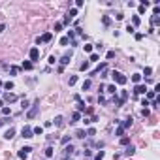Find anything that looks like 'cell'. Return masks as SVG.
Masks as SVG:
<instances>
[{
  "instance_id": "cell-1",
  "label": "cell",
  "mask_w": 160,
  "mask_h": 160,
  "mask_svg": "<svg viewBox=\"0 0 160 160\" xmlns=\"http://www.w3.org/2000/svg\"><path fill=\"white\" fill-rule=\"evenodd\" d=\"M111 77H113V81H115V83H119V85H124V83H126V75H123V73L121 72H111Z\"/></svg>"
},
{
  "instance_id": "cell-2",
  "label": "cell",
  "mask_w": 160,
  "mask_h": 160,
  "mask_svg": "<svg viewBox=\"0 0 160 160\" xmlns=\"http://www.w3.org/2000/svg\"><path fill=\"white\" fill-rule=\"evenodd\" d=\"M38 111H40V100H36V104H34V106H32V109L27 113V117H28V119H34V117L38 115Z\"/></svg>"
},
{
  "instance_id": "cell-3",
  "label": "cell",
  "mask_w": 160,
  "mask_h": 160,
  "mask_svg": "<svg viewBox=\"0 0 160 160\" xmlns=\"http://www.w3.org/2000/svg\"><path fill=\"white\" fill-rule=\"evenodd\" d=\"M51 38H53V34H51V32H45L44 36H40V38L36 40V42H38V44H47V42H51Z\"/></svg>"
},
{
  "instance_id": "cell-4",
  "label": "cell",
  "mask_w": 160,
  "mask_h": 160,
  "mask_svg": "<svg viewBox=\"0 0 160 160\" xmlns=\"http://www.w3.org/2000/svg\"><path fill=\"white\" fill-rule=\"evenodd\" d=\"M38 58H40V49H38V47H32V49H30V62H36Z\"/></svg>"
},
{
  "instance_id": "cell-5",
  "label": "cell",
  "mask_w": 160,
  "mask_h": 160,
  "mask_svg": "<svg viewBox=\"0 0 160 160\" xmlns=\"http://www.w3.org/2000/svg\"><path fill=\"white\" fill-rule=\"evenodd\" d=\"M21 136L23 138H32V136H34V134H32V128H30V126H23V130H21Z\"/></svg>"
},
{
  "instance_id": "cell-6",
  "label": "cell",
  "mask_w": 160,
  "mask_h": 160,
  "mask_svg": "<svg viewBox=\"0 0 160 160\" xmlns=\"http://www.w3.org/2000/svg\"><path fill=\"white\" fill-rule=\"evenodd\" d=\"M106 68H107V62H100V64L96 66V70H92V72H90V75H96V73L104 72V70H106Z\"/></svg>"
},
{
  "instance_id": "cell-7",
  "label": "cell",
  "mask_w": 160,
  "mask_h": 160,
  "mask_svg": "<svg viewBox=\"0 0 160 160\" xmlns=\"http://www.w3.org/2000/svg\"><path fill=\"white\" fill-rule=\"evenodd\" d=\"M30 151H32V147H23L21 151H19V158H23V160H25L27 156H28V153H30Z\"/></svg>"
},
{
  "instance_id": "cell-8",
  "label": "cell",
  "mask_w": 160,
  "mask_h": 160,
  "mask_svg": "<svg viewBox=\"0 0 160 160\" xmlns=\"http://www.w3.org/2000/svg\"><path fill=\"white\" fill-rule=\"evenodd\" d=\"M70 60H72V51H68V53L64 55V57L60 58V64H62V66H66V64H70Z\"/></svg>"
},
{
  "instance_id": "cell-9",
  "label": "cell",
  "mask_w": 160,
  "mask_h": 160,
  "mask_svg": "<svg viewBox=\"0 0 160 160\" xmlns=\"http://www.w3.org/2000/svg\"><path fill=\"white\" fill-rule=\"evenodd\" d=\"M134 92H136V94H145V92H147V87H145V85H141V83H138L136 89H134Z\"/></svg>"
},
{
  "instance_id": "cell-10",
  "label": "cell",
  "mask_w": 160,
  "mask_h": 160,
  "mask_svg": "<svg viewBox=\"0 0 160 160\" xmlns=\"http://www.w3.org/2000/svg\"><path fill=\"white\" fill-rule=\"evenodd\" d=\"M4 100H6V102H15V100H17V94H13V92H6V94H4Z\"/></svg>"
},
{
  "instance_id": "cell-11",
  "label": "cell",
  "mask_w": 160,
  "mask_h": 160,
  "mask_svg": "<svg viewBox=\"0 0 160 160\" xmlns=\"http://www.w3.org/2000/svg\"><path fill=\"white\" fill-rule=\"evenodd\" d=\"M130 126H132V119H130V117H128V119H124L123 123H121V128H123V130L130 128Z\"/></svg>"
},
{
  "instance_id": "cell-12",
  "label": "cell",
  "mask_w": 160,
  "mask_h": 160,
  "mask_svg": "<svg viewBox=\"0 0 160 160\" xmlns=\"http://www.w3.org/2000/svg\"><path fill=\"white\" fill-rule=\"evenodd\" d=\"M134 153H136V147H134V145H126V151H124V154H126V156H132Z\"/></svg>"
},
{
  "instance_id": "cell-13",
  "label": "cell",
  "mask_w": 160,
  "mask_h": 160,
  "mask_svg": "<svg viewBox=\"0 0 160 160\" xmlns=\"http://www.w3.org/2000/svg\"><path fill=\"white\" fill-rule=\"evenodd\" d=\"M15 136V128H9V130H6V134H4V139H11Z\"/></svg>"
},
{
  "instance_id": "cell-14",
  "label": "cell",
  "mask_w": 160,
  "mask_h": 160,
  "mask_svg": "<svg viewBox=\"0 0 160 160\" xmlns=\"http://www.w3.org/2000/svg\"><path fill=\"white\" fill-rule=\"evenodd\" d=\"M126 100H128V92H126V90H121V98H119V102H121V106H123V104L126 102Z\"/></svg>"
},
{
  "instance_id": "cell-15",
  "label": "cell",
  "mask_w": 160,
  "mask_h": 160,
  "mask_svg": "<svg viewBox=\"0 0 160 160\" xmlns=\"http://www.w3.org/2000/svg\"><path fill=\"white\" fill-rule=\"evenodd\" d=\"M32 134H36V136H42V134H44V128H42V126H34V128H32Z\"/></svg>"
},
{
  "instance_id": "cell-16",
  "label": "cell",
  "mask_w": 160,
  "mask_h": 160,
  "mask_svg": "<svg viewBox=\"0 0 160 160\" xmlns=\"http://www.w3.org/2000/svg\"><path fill=\"white\" fill-rule=\"evenodd\" d=\"M104 90H106V92H109V94H115V92H117V87H115V85H109V87H106Z\"/></svg>"
},
{
  "instance_id": "cell-17",
  "label": "cell",
  "mask_w": 160,
  "mask_h": 160,
  "mask_svg": "<svg viewBox=\"0 0 160 160\" xmlns=\"http://www.w3.org/2000/svg\"><path fill=\"white\" fill-rule=\"evenodd\" d=\"M73 153V147L72 145H64V156H68V154Z\"/></svg>"
},
{
  "instance_id": "cell-18",
  "label": "cell",
  "mask_w": 160,
  "mask_h": 160,
  "mask_svg": "<svg viewBox=\"0 0 160 160\" xmlns=\"http://www.w3.org/2000/svg\"><path fill=\"white\" fill-rule=\"evenodd\" d=\"M23 70H32V62L30 60H23Z\"/></svg>"
},
{
  "instance_id": "cell-19",
  "label": "cell",
  "mask_w": 160,
  "mask_h": 160,
  "mask_svg": "<svg viewBox=\"0 0 160 160\" xmlns=\"http://www.w3.org/2000/svg\"><path fill=\"white\" fill-rule=\"evenodd\" d=\"M90 87H92V83H90V79H87V81H83V87L81 89H83V90H89Z\"/></svg>"
},
{
  "instance_id": "cell-20",
  "label": "cell",
  "mask_w": 160,
  "mask_h": 160,
  "mask_svg": "<svg viewBox=\"0 0 160 160\" xmlns=\"http://www.w3.org/2000/svg\"><path fill=\"white\" fill-rule=\"evenodd\" d=\"M81 111H85V102H83V100L77 102V113H81Z\"/></svg>"
},
{
  "instance_id": "cell-21",
  "label": "cell",
  "mask_w": 160,
  "mask_h": 160,
  "mask_svg": "<svg viewBox=\"0 0 160 160\" xmlns=\"http://www.w3.org/2000/svg\"><path fill=\"white\" fill-rule=\"evenodd\" d=\"M132 81H134V83L138 85L139 81H141V73H134V75H132Z\"/></svg>"
},
{
  "instance_id": "cell-22",
  "label": "cell",
  "mask_w": 160,
  "mask_h": 160,
  "mask_svg": "<svg viewBox=\"0 0 160 160\" xmlns=\"http://www.w3.org/2000/svg\"><path fill=\"white\" fill-rule=\"evenodd\" d=\"M75 138H81V139H85V138H87L85 130H77V132H75Z\"/></svg>"
},
{
  "instance_id": "cell-23",
  "label": "cell",
  "mask_w": 160,
  "mask_h": 160,
  "mask_svg": "<svg viewBox=\"0 0 160 160\" xmlns=\"http://www.w3.org/2000/svg\"><path fill=\"white\" fill-rule=\"evenodd\" d=\"M145 94H147V100H154V98H156V92H154V90H149Z\"/></svg>"
},
{
  "instance_id": "cell-24",
  "label": "cell",
  "mask_w": 160,
  "mask_h": 160,
  "mask_svg": "<svg viewBox=\"0 0 160 160\" xmlns=\"http://www.w3.org/2000/svg\"><path fill=\"white\" fill-rule=\"evenodd\" d=\"M138 25H139V17H138V15H134V17H132V27L136 28Z\"/></svg>"
},
{
  "instance_id": "cell-25",
  "label": "cell",
  "mask_w": 160,
  "mask_h": 160,
  "mask_svg": "<svg viewBox=\"0 0 160 160\" xmlns=\"http://www.w3.org/2000/svg\"><path fill=\"white\" fill-rule=\"evenodd\" d=\"M75 83H77V75H72V77L68 79V85L72 87V85H75Z\"/></svg>"
},
{
  "instance_id": "cell-26",
  "label": "cell",
  "mask_w": 160,
  "mask_h": 160,
  "mask_svg": "<svg viewBox=\"0 0 160 160\" xmlns=\"http://www.w3.org/2000/svg\"><path fill=\"white\" fill-rule=\"evenodd\" d=\"M4 89H6V90H11V89H13V81H6V83H4Z\"/></svg>"
},
{
  "instance_id": "cell-27",
  "label": "cell",
  "mask_w": 160,
  "mask_h": 160,
  "mask_svg": "<svg viewBox=\"0 0 160 160\" xmlns=\"http://www.w3.org/2000/svg\"><path fill=\"white\" fill-rule=\"evenodd\" d=\"M102 23L106 25V27H109V25H111V19H109L107 15H104V17H102Z\"/></svg>"
},
{
  "instance_id": "cell-28",
  "label": "cell",
  "mask_w": 160,
  "mask_h": 160,
  "mask_svg": "<svg viewBox=\"0 0 160 160\" xmlns=\"http://www.w3.org/2000/svg\"><path fill=\"white\" fill-rule=\"evenodd\" d=\"M45 156H47V158L53 156V147H47V149H45Z\"/></svg>"
},
{
  "instance_id": "cell-29",
  "label": "cell",
  "mask_w": 160,
  "mask_h": 160,
  "mask_svg": "<svg viewBox=\"0 0 160 160\" xmlns=\"http://www.w3.org/2000/svg\"><path fill=\"white\" fill-rule=\"evenodd\" d=\"M62 121H64V119H62L60 115H58V117H55V124H57V126H62Z\"/></svg>"
},
{
  "instance_id": "cell-30",
  "label": "cell",
  "mask_w": 160,
  "mask_h": 160,
  "mask_svg": "<svg viewBox=\"0 0 160 160\" xmlns=\"http://www.w3.org/2000/svg\"><path fill=\"white\" fill-rule=\"evenodd\" d=\"M72 119H73L72 123H77V121H79V119H81V113H77V111H75V113H73V115H72Z\"/></svg>"
},
{
  "instance_id": "cell-31",
  "label": "cell",
  "mask_w": 160,
  "mask_h": 160,
  "mask_svg": "<svg viewBox=\"0 0 160 160\" xmlns=\"http://www.w3.org/2000/svg\"><path fill=\"white\" fill-rule=\"evenodd\" d=\"M83 49H85V53H92V45H90V44H85V45H83Z\"/></svg>"
},
{
  "instance_id": "cell-32",
  "label": "cell",
  "mask_w": 160,
  "mask_h": 160,
  "mask_svg": "<svg viewBox=\"0 0 160 160\" xmlns=\"http://www.w3.org/2000/svg\"><path fill=\"white\" fill-rule=\"evenodd\" d=\"M94 134H96V130H94V128H89V130H87V138H92Z\"/></svg>"
},
{
  "instance_id": "cell-33",
  "label": "cell",
  "mask_w": 160,
  "mask_h": 160,
  "mask_svg": "<svg viewBox=\"0 0 160 160\" xmlns=\"http://www.w3.org/2000/svg\"><path fill=\"white\" fill-rule=\"evenodd\" d=\"M156 25H160V19L158 15H153V27H156Z\"/></svg>"
},
{
  "instance_id": "cell-34",
  "label": "cell",
  "mask_w": 160,
  "mask_h": 160,
  "mask_svg": "<svg viewBox=\"0 0 160 160\" xmlns=\"http://www.w3.org/2000/svg\"><path fill=\"white\" fill-rule=\"evenodd\" d=\"M73 15H77V9H75V8H73V9H70V11H68V17H70V19H72Z\"/></svg>"
},
{
  "instance_id": "cell-35",
  "label": "cell",
  "mask_w": 160,
  "mask_h": 160,
  "mask_svg": "<svg viewBox=\"0 0 160 160\" xmlns=\"http://www.w3.org/2000/svg\"><path fill=\"white\" fill-rule=\"evenodd\" d=\"M62 30V23H55V32H60Z\"/></svg>"
},
{
  "instance_id": "cell-36",
  "label": "cell",
  "mask_w": 160,
  "mask_h": 160,
  "mask_svg": "<svg viewBox=\"0 0 160 160\" xmlns=\"http://www.w3.org/2000/svg\"><path fill=\"white\" fill-rule=\"evenodd\" d=\"M17 72H19V68H15V66L9 68V73H11V75H17Z\"/></svg>"
},
{
  "instance_id": "cell-37",
  "label": "cell",
  "mask_w": 160,
  "mask_h": 160,
  "mask_svg": "<svg viewBox=\"0 0 160 160\" xmlns=\"http://www.w3.org/2000/svg\"><path fill=\"white\" fill-rule=\"evenodd\" d=\"M60 143H62V145H68V143H70V136H64V138H62V141H60Z\"/></svg>"
},
{
  "instance_id": "cell-38",
  "label": "cell",
  "mask_w": 160,
  "mask_h": 160,
  "mask_svg": "<svg viewBox=\"0 0 160 160\" xmlns=\"http://www.w3.org/2000/svg\"><path fill=\"white\" fill-rule=\"evenodd\" d=\"M113 57H115V51H107V55H106V58H107V60H111Z\"/></svg>"
},
{
  "instance_id": "cell-39",
  "label": "cell",
  "mask_w": 160,
  "mask_h": 160,
  "mask_svg": "<svg viewBox=\"0 0 160 160\" xmlns=\"http://www.w3.org/2000/svg\"><path fill=\"white\" fill-rule=\"evenodd\" d=\"M121 145H130V139H128V138H123V139H121Z\"/></svg>"
},
{
  "instance_id": "cell-40",
  "label": "cell",
  "mask_w": 160,
  "mask_h": 160,
  "mask_svg": "<svg viewBox=\"0 0 160 160\" xmlns=\"http://www.w3.org/2000/svg\"><path fill=\"white\" fill-rule=\"evenodd\" d=\"M2 113H4V115H11V109L9 107H2Z\"/></svg>"
},
{
  "instance_id": "cell-41",
  "label": "cell",
  "mask_w": 160,
  "mask_h": 160,
  "mask_svg": "<svg viewBox=\"0 0 160 160\" xmlns=\"http://www.w3.org/2000/svg\"><path fill=\"white\" fill-rule=\"evenodd\" d=\"M79 68L83 70V72H87V70H89V62H83V64H81Z\"/></svg>"
},
{
  "instance_id": "cell-42",
  "label": "cell",
  "mask_w": 160,
  "mask_h": 160,
  "mask_svg": "<svg viewBox=\"0 0 160 160\" xmlns=\"http://www.w3.org/2000/svg\"><path fill=\"white\" fill-rule=\"evenodd\" d=\"M143 73H145L147 77H149V75H151V73H153V68H145V70H143Z\"/></svg>"
},
{
  "instance_id": "cell-43",
  "label": "cell",
  "mask_w": 160,
  "mask_h": 160,
  "mask_svg": "<svg viewBox=\"0 0 160 160\" xmlns=\"http://www.w3.org/2000/svg\"><path fill=\"white\" fill-rule=\"evenodd\" d=\"M21 107H23V109H27V107H28V102H27V98H23V102H21Z\"/></svg>"
},
{
  "instance_id": "cell-44",
  "label": "cell",
  "mask_w": 160,
  "mask_h": 160,
  "mask_svg": "<svg viewBox=\"0 0 160 160\" xmlns=\"http://www.w3.org/2000/svg\"><path fill=\"white\" fill-rule=\"evenodd\" d=\"M98 58H100V57H98V55H96V53H90V60H92V62H96V60H98Z\"/></svg>"
},
{
  "instance_id": "cell-45",
  "label": "cell",
  "mask_w": 160,
  "mask_h": 160,
  "mask_svg": "<svg viewBox=\"0 0 160 160\" xmlns=\"http://www.w3.org/2000/svg\"><path fill=\"white\" fill-rule=\"evenodd\" d=\"M102 158H104V151H98V154H96L94 160H102Z\"/></svg>"
},
{
  "instance_id": "cell-46",
  "label": "cell",
  "mask_w": 160,
  "mask_h": 160,
  "mask_svg": "<svg viewBox=\"0 0 160 160\" xmlns=\"http://www.w3.org/2000/svg\"><path fill=\"white\" fill-rule=\"evenodd\" d=\"M70 44V40H68V38H62V40H60V45H68Z\"/></svg>"
},
{
  "instance_id": "cell-47",
  "label": "cell",
  "mask_w": 160,
  "mask_h": 160,
  "mask_svg": "<svg viewBox=\"0 0 160 160\" xmlns=\"http://www.w3.org/2000/svg\"><path fill=\"white\" fill-rule=\"evenodd\" d=\"M115 134H117V136H123V134H124V130H123V128H121V126H119V128H117V130H115Z\"/></svg>"
},
{
  "instance_id": "cell-48",
  "label": "cell",
  "mask_w": 160,
  "mask_h": 160,
  "mask_svg": "<svg viewBox=\"0 0 160 160\" xmlns=\"http://www.w3.org/2000/svg\"><path fill=\"white\" fill-rule=\"evenodd\" d=\"M55 62H57V57H55V55H51V57H49V64H55Z\"/></svg>"
},
{
  "instance_id": "cell-49",
  "label": "cell",
  "mask_w": 160,
  "mask_h": 160,
  "mask_svg": "<svg viewBox=\"0 0 160 160\" xmlns=\"http://www.w3.org/2000/svg\"><path fill=\"white\" fill-rule=\"evenodd\" d=\"M98 104H106V98H104V96H102V94L98 96Z\"/></svg>"
},
{
  "instance_id": "cell-50",
  "label": "cell",
  "mask_w": 160,
  "mask_h": 160,
  "mask_svg": "<svg viewBox=\"0 0 160 160\" xmlns=\"http://www.w3.org/2000/svg\"><path fill=\"white\" fill-rule=\"evenodd\" d=\"M134 30H136V28H134L132 25H128V27H126V32H130V34H132V32H134Z\"/></svg>"
},
{
  "instance_id": "cell-51",
  "label": "cell",
  "mask_w": 160,
  "mask_h": 160,
  "mask_svg": "<svg viewBox=\"0 0 160 160\" xmlns=\"http://www.w3.org/2000/svg\"><path fill=\"white\" fill-rule=\"evenodd\" d=\"M4 30H6V25L2 23V25H0V32H4Z\"/></svg>"
},
{
  "instance_id": "cell-52",
  "label": "cell",
  "mask_w": 160,
  "mask_h": 160,
  "mask_svg": "<svg viewBox=\"0 0 160 160\" xmlns=\"http://www.w3.org/2000/svg\"><path fill=\"white\" fill-rule=\"evenodd\" d=\"M6 121H8V119H4V121H0V126H2V124H4V123H6Z\"/></svg>"
}]
</instances>
